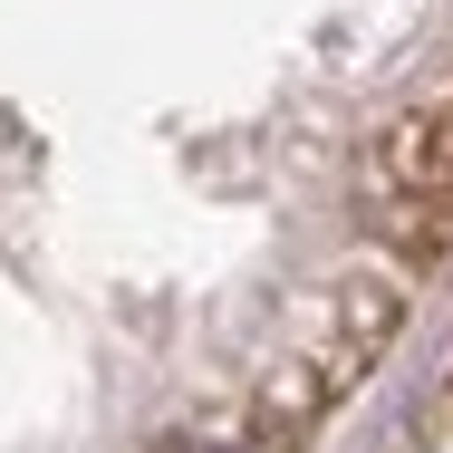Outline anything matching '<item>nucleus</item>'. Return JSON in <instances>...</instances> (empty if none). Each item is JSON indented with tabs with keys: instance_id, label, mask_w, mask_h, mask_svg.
<instances>
[{
	"instance_id": "f257e3e1",
	"label": "nucleus",
	"mask_w": 453,
	"mask_h": 453,
	"mask_svg": "<svg viewBox=\"0 0 453 453\" xmlns=\"http://www.w3.org/2000/svg\"><path fill=\"white\" fill-rule=\"evenodd\" d=\"M183 453H251V444H183Z\"/></svg>"
}]
</instances>
